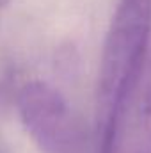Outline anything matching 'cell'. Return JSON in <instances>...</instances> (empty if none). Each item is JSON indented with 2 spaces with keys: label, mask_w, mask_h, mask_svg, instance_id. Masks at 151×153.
<instances>
[{
  "label": "cell",
  "mask_w": 151,
  "mask_h": 153,
  "mask_svg": "<svg viewBox=\"0 0 151 153\" xmlns=\"http://www.w3.org/2000/svg\"><path fill=\"white\" fill-rule=\"evenodd\" d=\"M151 50V0H119L107 30L96 98V132L132 87Z\"/></svg>",
  "instance_id": "6da1fadb"
},
{
  "label": "cell",
  "mask_w": 151,
  "mask_h": 153,
  "mask_svg": "<svg viewBox=\"0 0 151 153\" xmlns=\"http://www.w3.org/2000/svg\"><path fill=\"white\" fill-rule=\"evenodd\" d=\"M18 114L41 153H89L82 121L48 82H27L20 89Z\"/></svg>",
  "instance_id": "7a4b0ae2"
},
{
  "label": "cell",
  "mask_w": 151,
  "mask_h": 153,
  "mask_svg": "<svg viewBox=\"0 0 151 153\" xmlns=\"http://www.w3.org/2000/svg\"><path fill=\"white\" fill-rule=\"evenodd\" d=\"M96 153H151V50L132 87L96 132Z\"/></svg>",
  "instance_id": "3957f363"
},
{
  "label": "cell",
  "mask_w": 151,
  "mask_h": 153,
  "mask_svg": "<svg viewBox=\"0 0 151 153\" xmlns=\"http://www.w3.org/2000/svg\"><path fill=\"white\" fill-rule=\"evenodd\" d=\"M7 2H9V0H0V9H2V7H4V5L7 4Z\"/></svg>",
  "instance_id": "277c9868"
}]
</instances>
